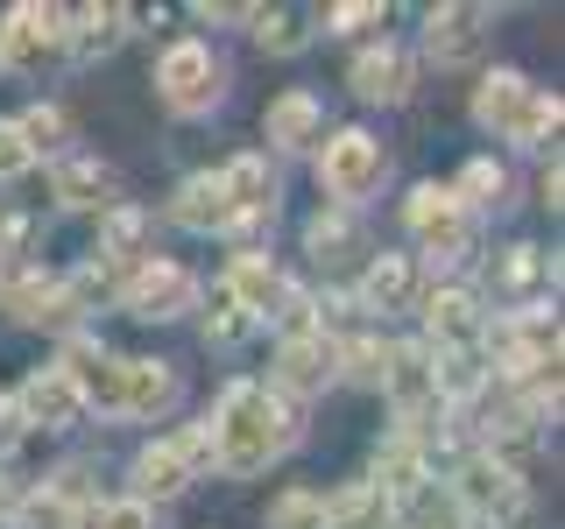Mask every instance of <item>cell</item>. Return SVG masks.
<instances>
[{
	"label": "cell",
	"instance_id": "6da1fadb",
	"mask_svg": "<svg viewBox=\"0 0 565 529\" xmlns=\"http://www.w3.org/2000/svg\"><path fill=\"white\" fill-rule=\"evenodd\" d=\"M212 438H220V466L226 473H262L276 452L297 445V417L282 410L269 388L234 381L220 396V423H212Z\"/></svg>",
	"mask_w": 565,
	"mask_h": 529
},
{
	"label": "cell",
	"instance_id": "7a4b0ae2",
	"mask_svg": "<svg viewBox=\"0 0 565 529\" xmlns=\"http://www.w3.org/2000/svg\"><path fill=\"white\" fill-rule=\"evenodd\" d=\"M388 176V155H382V141L375 134H361V128H347V134H332L326 141V155H318V184L332 191V198H367Z\"/></svg>",
	"mask_w": 565,
	"mask_h": 529
},
{
	"label": "cell",
	"instance_id": "3957f363",
	"mask_svg": "<svg viewBox=\"0 0 565 529\" xmlns=\"http://www.w3.org/2000/svg\"><path fill=\"white\" fill-rule=\"evenodd\" d=\"M156 85H163V99L177 106V114H205V106L220 99V64H212L205 43H170Z\"/></svg>",
	"mask_w": 565,
	"mask_h": 529
},
{
	"label": "cell",
	"instance_id": "277c9868",
	"mask_svg": "<svg viewBox=\"0 0 565 529\" xmlns=\"http://www.w3.org/2000/svg\"><path fill=\"white\" fill-rule=\"evenodd\" d=\"M191 296H199L191 269H177V261H141L128 276V290H120V304L135 317H177V311H191Z\"/></svg>",
	"mask_w": 565,
	"mask_h": 529
},
{
	"label": "cell",
	"instance_id": "5b68a950",
	"mask_svg": "<svg viewBox=\"0 0 565 529\" xmlns=\"http://www.w3.org/2000/svg\"><path fill=\"white\" fill-rule=\"evenodd\" d=\"M459 501H467L473 516H488V522H516L523 516V487H516V473H509L502 458H473V466L459 473Z\"/></svg>",
	"mask_w": 565,
	"mask_h": 529
},
{
	"label": "cell",
	"instance_id": "8992f818",
	"mask_svg": "<svg viewBox=\"0 0 565 529\" xmlns=\"http://www.w3.org/2000/svg\"><path fill=\"white\" fill-rule=\"evenodd\" d=\"M332 375H340V346L318 339V332H297V339L276 353V388H290V396H318Z\"/></svg>",
	"mask_w": 565,
	"mask_h": 529
},
{
	"label": "cell",
	"instance_id": "52a82bcc",
	"mask_svg": "<svg viewBox=\"0 0 565 529\" xmlns=\"http://www.w3.org/2000/svg\"><path fill=\"white\" fill-rule=\"evenodd\" d=\"M424 50H431V64H473L488 50V8H438L424 29Z\"/></svg>",
	"mask_w": 565,
	"mask_h": 529
},
{
	"label": "cell",
	"instance_id": "ba28073f",
	"mask_svg": "<svg viewBox=\"0 0 565 529\" xmlns=\"http://www.w3.org/2000/svg\"><path fill=\"white\" fill-rule=\"evenodd\" d=\"M411 226L424 234V247H431L438 261H459V255H467V212L452 205V191L424 184L417 198H411Z\"/></svg>",
	"mask_w": 565,
	"mask_h": 529
},
{
	"label": "cell",
	"instance_id": "9c48e42d",
	"mask_svg": "<svg viewBox=\"0 0 565 529\" xmlns=\"http://www.w3.org/2000/svg\"><path fill=\"white\" fill-rule=\"evenodd\" d=\"M14 410H22V423H43V431H71V423L85 417V396L57 375V367H35V375L22 381V402H14Z\"/></svg>",
	"mask_w": 565,
	"mask_h": 529
},
{
	"label": "cell",
	"instance_id": "30bf717a",
	"mask_svg": "<svg viewBox=\"0 0 565 529\" xmlns=\"http://www.w3.org/2000/svg\"><path fill=\"white\" fill-rule=\"evenodd\" d=\"M64 43V8H14L0 29V57L8 64H43Z\"/></svg>",
	"mask_w": 565,
	"mask_h": 529
},
{
	"label": "cell",
	"instance_id": "8fae6325",
	"mask_svg": "<svg viewBox=\"0 0 565 529\" xmlns=\"http://www.w3.org/2000/svg\"><path fill=\"white\" fill-rule=\"evenodd\" d=\"M177 367L163 360H120V417H156L177 402Z\"/></svg>",
	"mask_w": 565,
	"mask_h": 529
},
{
	"label": "cell",
	"instance_id": "7c38bea8",
	"mask_svg": "<svg viewBox=\"0 0 565 529\" xmlns=\"http://www.w3.org/2000/svg\"><path fill=\"white\" fill-rule=\"evenodd\" d=\"M473 114H481L488 128H502L509 141H516L523 114H530V78H523V71H488L481 93H473Z\"/></svg>",
	"mask_w": 565,
	"mask_h": 529
},
{
	"label": "cell",
	"instance_id": "4fadbf2b",
	"mask_svg": "<svg viewBox=\"0 0 565 529\" xmlns=\"http://www.w3.org/2000/svg\"><path fill=\"white\" fill-rule=\"evenodd\" d=\"M382 388L403 402V417H417L424 402H438V388H431V353L424 346H388V375Z\"/></svg>",
	"mask_w": 565,
	"mask_h": 529
},
{
	"label": "cell",
	"instance_id": "5bb4252c",
	"mask_svg": "<svg viewBox=\"0 0 565 529\" xmlns=\"http://www.w3.org/2000/svg\"><path fill=\"white\" fill-rule=\"evenodd\" d=\"M353 93L361 99H382V106H396L403 93H411V57H403V50H367L361 64H353Z\"/></svg>",
	"mask_w": 565,
	"mask_h": 529
},
{
	"label": "cell",
	"instance_id": "9a60e30c",
	"mask_svg": "<svg viewBox=\"0 0 565 529\" xmlns=\"http://www.w3.org/2000/svg\"><path fill=\"white\" fill-rule=\"evenodd\" d=\"M177 226H191V234H226V226H234V205H226L220 176H191V184L177 191Z\"/></svg>",
	"mask_w": 565,
	"mask_h": 529
},
{
	"label": "cell",
	"instance_id": "2e32d148",
	"mask_svg": "<svg viewBox=\"0 0 565 529\" xmlns=\"http://www.w3.org/2000/svg\"><path fill=\"white\" fill-rule=\"evenodd\" d=\"M57 198H64L71 212L114 205V170L93 163V155H71V163H57Z\"/></svg>",
	"mask_w": 565,
	"mask_h": 529
},
{
	"label": "cell",
	"instance_id": "e0dca14e",
	"mask_svg": "<svg viewBox=\"0 0 565 529\" xmlns=\"http://www.w3.org/2000/svg\"><path fill=\"white\" fill-rule=\"evenodd\" d=\"M318 120H326V114H318L311 93H282V99L269 106V120H262V128H269L276 149H311V141H318Z\"/></svg>",
	"mask_w": 565,
	"mask_h": 529
},
{
	"label": "cell",
	"instance_id": "ac0fdd59",
	"mask_svg": "<svg viewBox=\"0 0 565 529\" xmlns=\"http://www.w3.org/2000/svg\"><path fill=\"white\" fill-rule=\"evenodd\" d=\"M226 296H234V304L255 317V311H269L276 296H282V276H276L262 255H241V261H234V276H226Z\"/></svg>",
	"mask_w": 565,
	"mask_h": 529
},
{
	"label": "cell",
	"instance_id": "d6986e66",
	"mask_svg": "<svg viewBox=\"0 0 565 529\" xmlns=\"http://www.w3.org/2000/svg\"><path fill=\"white\" fill-rule=\"evenodd\" d=\"M424 317H431V332H438L446 346H473V339H481V304H473L467 290L431 296V311H424Z\"/></svg>",
	"mask_w": 565,
	"mask_h": 529
},
{
	"label": "cell",
	"instance_id": "ffe728a7",
	"mask_svg": "<svg viewBox=\"0 0 565 529\" xmlns=\"http://www.w3.org/2000/svg\"><path fill=\"white\" fill-rule=\"evenodd\" d=\"M135 487L141 494H156V501H170V494H184L191 487V466L177 458V445H149L135 458Z\"/></svg>",
	"mask_w": 565,
	"mask_h": 529
},
{
	"label": "cell",
	"instance_id": "44dd1931",
	"mask_svg": "<svg viewBox=\"0 0 565 529\" xmlns=\"http://www.w3.org/2000/svg\"><path fill=\"white\" fill-rule=\"evenodd\" d=\"M326 522L332 529H375V522H388V494L375 481H361V487H347L340 501H326Z\"/></svg>",
	"mask_w": 565,
	"mask_h": 529
},
{
	"label": "cell",
	"instance_id": "7402d4cb",
	"mask_svg": "<svg viewBox=\"0 0 565 529\" xmlns=\"http://www.w3.org/2000/svg\"><path fill=\"white\" fill-rule=\"evenodd\" d=\"M8 522H14V529H78V501H71V494H57V487H43V494H22Z\"/></svg>",
	"mask_w": 565,
	"mask_h": 529
},
{
	"label": "cell",
	"instance_id": "603a6c76",
	"mask_svg": "<svg viewBox=\"0 0 565 529\" xmlns=\"http://www.w3.org/2000/svg\"><path fill=\"white\" fill-rule=\"evenodd\" d=\"M411 290H417V276H411V261H403V255H382L375 269H367V304H375V311H403V304H411Z\"/></svg>",
	"mask_w": 565,
	"mask_h": 529
},
{
	"label": "cell",
	"instance_id": "cb8c5ba5",
	"mask_svg": "<svg viewBox=\"0 0 565 529\" xmlns=\"http://www.w3.org/2000/svg\"><path fill=\"white\" fill-rule=\"evenodd\" d=\"M431 388H438V396H473V388H481V353H473V346H446L438 367H431Z\"/></svg>",
	"mask_w": 565,
	"mask_h": 529
},
{
	"label": "cell",
	"instance_id": "d4e9b609",
	"mask_svg": "<svg viewBox=\"0 0 565 529\" xmlns=\"http://www.w3.org/2000/svg\"><path fill=\"white\" fill-rule=\"evenodd\" d=\"M120 22H128V14H114V8H85V14H78V29H71V50H78V57H106V50L120 43Z\"/></svg>",
	"mask_w": 565,
	"mask_h": 529
},
{
	"label": "cell",
	"instance_id": "484cf974",
	"mask_svg": "<svg viewBox=\"0 0 565 529\" xmlns=\"http://www.w3.org/2000/svg\"><path fill=\"white\" fill-rule=\"evenodd\" d=\"M269 529H326V501L305 494V487L276 494V501H269Z\"/></svg>",
	"mask_w": 565,
	"mask_h": 529
},
{
	"label": "cell",
	"instance_id": "4316f807",
	"mask_svg": "<svg viewBox=\"0 0 565 529\" xmlns=\"http://www.w3.org/2000/svg\"><path fill=\"white\" fill-rule=\"evenodd\" d=\"M382 494H417L424 487V458H417V445H403V438H396V445H388L382 452V481H375Z\"/></svg>",
	"mask_w": 565,
	"mask_h": 529
},
{
	"label": "cell",
	"instance_id": "83f0119b",
	"mask_svg": "<svg viewBox=\"0 0 565 529\" xmlns=\"http://www.w3.org/2000/svg\"><path fill=\"white\" fill-rule=\"evenodd\" d=\"M502 191H509V176L494 170V163H467V170H459L452 205H502Z\"/></svg>",
	"mask_w": 565,
	"mask_h": 529
},
{
	"label": "cell",
	"instance_id": "f1b7e54d",
	"mask_svg": "<svg viewBox=\"0 0 565 529\" xmlns=\"http://www.w3.org/2000/svg\"><path fill=\"white\" fill-rule=\"evenodd\" d=\"M340 360H347V381H361V388H382V375H388L382 339H353V346H340Z\"/></svg>",
	"mask_w": 565,
	"mask_h": 529
},
{
	"label": "cell",
	"instance_id": "f546056e",
	"mask_svg": "<svg viewBox=\"0 0 565 529\" xmlns=\"http://www.w3.org/2000/svg\"><path fill=\"white\" fill-rule=\"evenodd\" d=\"M255 35H262V43H269L276 50V57H290V50H305V14H290V8H282V14H255Z\"/></svg>",
	"mask_w": 565,
	"mask_h": 529
},
{
	"label": "cell",
	"instance_id": "4dcf8cb0",
	"mask_svg": "<svg viewBox=\"0 0 565 529\" xmlns=\"http://www.w3.org/2000/svg\"><path fill=\"white\" fill-rule=\"evenodd\" d=\"M247 332H255V317H247V311L234 304V296H226V290H220V311H212V317H205V339H220V346H241V339H247Z\"/></svg>",
	"mask_w": 565,
	"mask_h": 529
},
{
	"label": "cell",
	"instance_id": "1f68e13d",
	"mask_svg": "<svg viewBox=\"0 0 565 529\" xmlns=\"http://www.w3.org/2000/svg\"><path fill=\"white\" fill-rule=\"evenodd\" d=\"M544 134H558V99L530 93V114H523V128H516V141H523V149H544Z\"/></svg>",
	"mask_w": 565,
	"mask_h": 529
},
{
	"label": "cell",
	"instance_id": "d6a6232c",
	"mask_svg": "<svg viewBox=\"0 0 565 529\" xmlns=\"http://www.w3.org/2000/svg\"><path fill=\"white\" fill-rule=\"evenodd\" d=\"M177 458H184V466H191V481H199L205 466H220V438H212L205 423H191V431L177 438Z\"/></svg>",
	"mask_w": 565,
	"mask_h": 529
},
{
	"label": "cell",
	"instance_id": "836d02e7",
	"mask_svg": "<svg viewBox=\"0 0 565 529\" xmlns=\"http://www.w3.org/2000/svg\"><path fill=\"white\" fill-rule=\"evenodd\" d=\"M141 240H149V219H141V212H114V219H106V255H141Z\"/></svg>",
	"mask_w": 565,
	"mask_h": 529
},
{
	"label": "cell",
	"instance_id": "e575fe53",
	"mask_svg": "<svg viewBox=\"0 0 565 529\" xmlns=\"http://www.w3.org/2000/svg\"><path fill=\"white\" fill-rule=\"evenodd\" d=\"M14 128H22L29 149H57V141H64V114H57V106H35V114L14 120Z\"/></svg>",
	"mask_w": 565,
	"mask_h": 529
},
{
	"label": "cell",
	"instance_id": "d590c367",
	"mask_svg": "<svg viewBox=\"0 0 565 529\" xmlns=\"http://www.w3.org/2000/svg\"><path fill=\"white\" fill-rule=\"evenodd\" d=\"M29 170H35V149L22 141L14 120H0V176H29Z\"/></svg>",
	"mask_w": 565,
	"mask_h": 529
},
{
	"label": "cell",
	"instance_id": "8d00e7d4",
	"mask_svg": "<svg viewBox=\"0 0 565 529\" xmlns=\"http://www.w3.org/2000/svg\"><path fill=\"white\" fill-rule=\"evenodd\" d=\"M382 22V8H367V0H353V8H332V35H367Z\"/></svg>",
	"mask_w": 565,
	"mask_h": 529
},
{
	"label": "cell",
	"instance_id": "74e56055",
	"mask_svg": "<svg viewBox=\"0 0 565 529\" xmlns=\"http://www.w3.org/2000/svg\"><path fill=\"white\" fill-rule=\"evenodd\" d=\"M311 247H318V255L332 261L340 247H353V226H347V219H318V226H311Z\"/></svg>",
	"mask_w": 565,
	"mask_h": 529
},
{
	"label": "cell",
	"instance_id": "f35d334b",
	"mask_svg": "<svg viewBox=\"0 0 565 529\" xmlns=\"http://www.w3.org/2000/svg\"><path fill=\"white\" fill-rule=\"evenodd\" d=\"M99 529H156V522H149V508H141V501H114L99 516Z\"/></svg>",
	"mask_w": 565,
	"mask_h": 529
},
{
	"label": "cell",
	"instance_id": "ab89813d",
	"mask_svg": "<svg viewBox=\"0 0 565 529\" xmlns=\"http://www.w3.org/2000/svg\"><path fill=\"white\" fill-rule=\"evenodd\" d=\"M22 431H29L22 410H14V402H0V452H14V445H22Z\"/></svg>",
	"mask_w": 565,
	"mask_h": 529
},
{
	"label": "cell",
	"instance_id": "60d3db41",
	"mask_svg": "<svg viewBox=\"0 0 565 529\" xmlns=\"http://www.w3.org/2000/svg\"><path fill=\"white\" fill-rule=\"evenodd\" d=\"M14 501H22V494H14L8 481H0V516H14Z\"/></svg>",
	"mask_w": 565,
	"mask_h": 529
}]
</instances>
